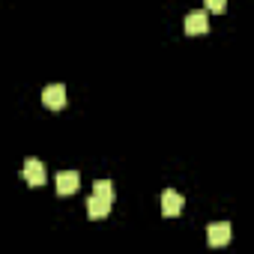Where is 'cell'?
<instances>
[{"instance_id":"3","label":"cell","mask_w":254,"mask_h":254,"mask_svg":"<svg viewBox=\"0 0 254 254\" xmlns=\"http://www.w3.org/2000/svg\"><path fill=\"white\" fill-rule=\"evenodd\" d=\"M183 194L180 191H174V189H165V194H162V212L168 215V218H174V215H180L183 212Z\"/></svg>"},{"instance_id":"4","label":"cell","mask_w":254,"mask_h":254,"mask_svg":"<svg viewBox=\"0 0 254 254\" xmlns=\"http://www.w3.org/2000/svg\"><path fill=\"white\" fill-rule=\"evenodd\" d=\"M42 102L48 105V108H63L66 105V87L63 84H48L45 90H42Z\"/></svg>"},{"instance_id":"6","label":"cell","mask_w":254,"mask_h":254,"mask_svg":"<svg viewBox=\"0 0 254 254\" xmlns=\"http://www.w3.org/2000/svg\"><path fill=\"white\" fill-rule=\"evenodd\" d=\"M24 180H27L30 186H42V183H45V165H42L39 159H27V162H24Z\"/></svg>"},{"instance_id":"8","label":"cell","mask_w":254,"mask_h":254,"mask_svg":"<svg viewBox=\"0 0 254 254\" xmlns=\"http://www.w3.org/2000/svg\"><path fill=\"white\" fill-rule=\"evenodd\" d=\"M93 191H96V197L111 200V203H114V197H117V191H114V183H111V180H96V183H93Z\"/></svg>"},{"instance_id":"9","label":"cell","mask_w":254,"mask_h":254,"mask_svg":"<svg viewBox=\"0 0 254 254\" xmlns=\"http://www.w3.org/2000/svg\"><path fill=\"white\" fill-rule=\"evenodd\" d=\"M206 9H212V12H221V9H224V0H206Z\"/></svg>"},{"instance_id":"1","label":"cell","mask_w":254,"mask_h":254,"mask_svg":"<svg viewBox=\"0 0 254 254\" xmlns=\"http://www.w3.org/2000/svg\"><path fill=\"white\" fill-rule=\"evenodd\" d=\"M206 239H209L212 248L227 245V242L233 239V227H230V221H212V224L206 227Z\"/></svg>"},{"instance_id":"7","label":"cell","mask_w":254,"mask_h":254,"mask_svg":"<svg viewBox=\"0 0 254 254\" xmlns=\"http://www.w3.org/2000/svg\"><path fill=\"white\" fill-rule=\"evenodd\" d=\"M87 212H90V218H105V215H111V200H102L93 194L87 200Z\"/></svg>"},{"instance_id":"5","label":"cell","mask_w":254,"mask_h":254,"mask_svg":"<svg viewBox=\"0 0 254 254\" xmlns=\"http://www.w3.org/2000/svg\"><path fill=\"white\" fill-rule=\"evenodd\" d=\"M78 186H81V174L78 171H60L57 174V191L60 194H72V191H78Z\"/></svg>"},{"instance_id":"2","label":"cell","mask_w":254,"mask_h":254,"mask_svg":"<svg viewBox=\"0 0 254 254\" xmlns=\"http://www.w3.org/2000/svg\"><path fill=\"white\" fill-rule=\"evenodd\" d=\"M209 30V15L206 9H191L186 15V33H206Z\"/></svg>"}]
</instances>
